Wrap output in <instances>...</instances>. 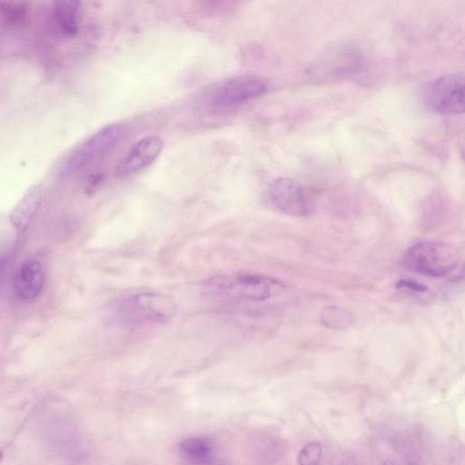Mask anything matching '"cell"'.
<instances>
[{
    "label": "cell",
    "mask_w": 465,
    "mask_h": 465,
    "mask_svg": "<svg viewBox=\"0 0 465 465\" xmlns=\"http://www.w3.org/2000/svg\"><path fill=\"white\" fill-rule=\"evenodd\" d=\"M204 288L208 293L225 300L263 302L279 292L283 285L274 279L260 274L234 272L207 280Z\"/></svg>",
    "instance_id": "cell-1"
},
{
    "label": "cell",
    "mask_w": 465,
    "mask_h": 465,
    "mask_svg": "<svg viewBox=\"0 0 465 465\" xmlns=\"http://www.w3.org/2000/svg\"><path fill=\"white\" fill-rule=\"evenodd\" d=\"M363 56L349 44H335L321 52L308 68L310 78L320 84H331L361 71Z\"/></svg>",
    "instance_id": "cell-2"
},
{
    "label": "cell",
    "mask_w": 465,
    "mask_h": 465,
    "mask_svg": "<svg viewBox=\"0 0 465 465\" xmlns=\"http://www.w3.org/2000/svg\"><path fill=\"white\" fill-rule=\"evenodd\" d=\"M403 264L410 270L430 277H442L458 265L457 251L438 242H420L409 247L403 255Z\"/></svg>",
    "instance_id": "cell-3"
},
{
    "label": "cell",
    "mask_w": 465,
    "mask_h": 465,
    "mask_svg": "<svg viewBox=\"0 0 465 465\" xmlns=\"http://www.w3.org/2000/svg\"><path fill=\"white\" fill-rule=\"evenodd\" d=\"M127 134L128 128L123 124L104 126L70 153L63 165V174L70 176L83 170L122 142Z\"/></svg>",
    "instance_id": "cell-4"
},
{
    "label": "cell",
    "mask_w": 465,
    "mask_h": 465,
    "mask_svg": "<svg viewBox=\"0 0 465 465\" xmlns=\"http://www.w3.org/2000/svg\"><path fill=\"white\" fill-rule=\"evenodd\" d=\"M175 303L164 294L143 292L131 296L120 302L117 317L124 322H164L173 314Z\"/></svg>",
    "instance_id": "cell-5"
},
{
    "label": "cell",
    "mask_w": 465,
    "mask_h": 465,
    "mask_svg": "<svg viewBox=\"0 0 465 465\" xmlns=\"http://www.w3.org/2000/svg\"><path fill=\"white\" fill-rule=\"evenodd\" d=\"M268 84L258 76L242 74L223 80L209 93V103L215 107H232L249 102L264 93Z\"/></svg>",
    "instance_id": "cell-6"
},
{
    "label": "cell",
    "mask_w": 465,
    "mask_h": 465,
    "mask_svg": "<svg viewBox=\"0 0 465 465\" xmlns=\"http://www.w3.org/2000/svg\"><path fill=\"white\" fill-rule=\"evenodd\" d=\"M427 107L440 114H459L464 111V77L453 74L431 82L424 92Z\"/></svg>",
    "instance_id": "cell-7"
},
{
    "label": "cell",
    "mask_w": 465,
    "mask_h": 465,
    "mask_svg": "<svg viewBox=\"0 0 465 465\" xmlns=\"http://www.w3.org/2000/svg\"><path fill=\"white\" fill-rule=\"evenodd\" d=\"M269 195L272 205L283 213L305 216L312 212V205L308 193L292 178L276 179L270 186Z\"/></svg>",
    "instance_id": "cell-8"
},
{
    "label": "cell",
    "mask_w": 465,
    "mask_h": 465,
    "mask_svg": "<svg viewBox=\"0 0 465 465\" xmlns=\"http://www.w3.org/2000/svg\"><path fill=\"white\" fill-rule=\"evenodd\" d=\"M163 142L156 135L146 136L138 141L124 157L116 169L120 176H126L150 165L161 153Z\"/></svg>",
    "instance_id": "cell-9"
},
{
    "label": "cell",
    "mask_w": 465,
    "mask_h": 465,
    "mask_svg": "<svg viewBox=\"0 0 465 465\" xmlns=\"http://www.w3.org/2000/svg\"><path fill=\"white\" fill-rule=\"evenodd\" d=\"M45 273L42 263L36 259L24 262L14 278L16 294L25 302L35 301L42 292Z\"/></svg>",
    "instance_id": "cell-10"
},
{
    "label": "cell",
    "mask_w": 465,
    "mask_h": 465,
    "mask_svg": "<svg viewBox=\"0 0 465 465\" xmlns=\"http://www.w3.org/2000/svg\"><path fill=\"white\" fill-rule=\"evenodd\" d=\"M43 198V189L40 186L31 188L10 213L12 225L22 232L26 230L35 215Z\"/></svg>",
    "instance_id": "cell-11"
},
{
    "label": "cell",
    "mask_w": 465,
    "mask_h": 465,
    "mask_svg": "<svg viewBox=\"0 0 465 465\" xmlns=\"http://www.w3.org/2000/svg\"><path fill=\"white\" fill-rule=\"evenodd\" d=\"M53 20L55 28L63 36H74L79 30L80 3L73 0L55 2L53 6Z\"/></svg>",
    "instance_id": "cell-12"
},
{
    "label": "cell",
    "mask_w": 465,
    "mask_h": 465,
    "mask_svg": "<svg viewBox=\"0 0 465 465\" xmlns=\"http://www.w3.org/2000/svg\"><path fill=\"white\" fill-rule=\"evenodd\" d=\"M28 6L25 2H0V24L8 30L24 28L28 21Z\"/></svg>",
    "instance_id": "cell-13"
},
{
    "label": "cell",
    "mask_w": 465,
    "mask_h": 465,
    "mask_svg": "<svg viewBox=\"0 0 465 465\" xmlns=\"http://www.w3.org/2000/svg\"><path fill=\"white\" fill-rule=\"evenodd\" d=\"M321 318L322 323L331 329L346 328L352 322V316L348 311L336 306L324 308Z\"/></svg>",
    "instance_id": "cell-14"
},
{
    "label": "cell",
    "mask_w": 465,
    "mask_h": 465,
    "mask_svg": "<svg viewBox=\"0 0 465 465\" xmlns=\"http://www.w3.org/2000/svg\"><path fill=\"white\" fill-rule=\"evenodd\" d=\"M181 450L188 456L194 459L206 458L211 450L209 442L200 437H190L180 443Z\"/></svg>",
    "instance_id": "cell-15"
},
{
    "label": "cell",
    "mask_w": 465,
    "mask_h": 465,
    "mask_svg": "<svg viewBox=\"0 0 465 465\" xmlns=\"http://www.w3.org/2000/svg\"><path fill=\"white\" fill-rule=\"evenodd\" d=\"M322 455V448L318 441L306 443L299 451L297 461L299 465H318Z\"/></svg>",
    "instance_id": "cell-16"
},
{
    "label": "cell",
    "mask_w": 465,
    "mask_h": 465,
    "mask_svg": "<svg viewBox=\"0 0 465 465\" xmlns=\"http://www.w3.org/2000/svg\"><path fill=\"white\" fill-rule=\"evenodd\" d=\"M20 457L14 444L0 440V465H20Z\"/></svg>",
    "instance_id": "cell-17"
},
{
    "label": "cell",
    "mask_w": 465,
    "mask_h": 465,
    "mask_svg": "<svg viewBox=\"0 0 465 465\" xmlns=\"http://www.w3.org/2000/svg\"><path fill=\"white\" fill-rule=\"evenodd\" d=\"M397 286H398V288H406V289H410L414 292H422L427 291L426 286H424L419 282L410 281V280H401L398 282Z\"/></svg>",
    "instance_id": "cell-18"
},
{
    "label": "cell",
    "mask_w": 465,
    "mask_h": 465,
    "mask_svg": "<svg viewBox=\"0 0 465 465\" xmlns=\"http://www.w3.org/2000/svg\"><path fill=\"white\" fill-rule=\"evenodd\" d=\"M383 465H393V463H391V461H386L383 463Z\"/></svg>",
    "instance_id": "cell-19"
}]
</instances>
